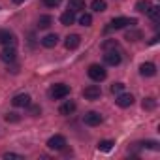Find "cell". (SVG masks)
Listing matches in <instances>:
<instances>
[{"instance_id":"cell-26","label":"cell","mask_w":160,"mask_h":160,"mask_svg":"<svg viewBox=\"0 0 160 160\" xmlns=\"http://www.w3.org/2000/svg\"><path fill=\"white\" fill-rule=\"evenodd\" d=\"M79 25H83V27H91V25H92V15H91V13H83L81 17H79Z\"/></svg>"},{"instance_id":"cell-21","label":"cell","mask_w":160,"mask_h":160,"mask_svg":"<svg viewBox=\"0 0 160 160\" xmlns=\"http://www.w3.org/2000/svg\"><path fill=\"white\" fill-rule=\"evenodd\" d=\"M141 108H143L145 111H152V109L156 108V100H154L152 96H149V98H143V102H141Z\"/></svg>"},{"instance_id":"cell-31","label":"cell","mask_w":160,"mask_h":160,"mask_svg":"<svg viewBox=\"0 0 160 160\" xmlns=\"http://www.w3.org/2000/svg\"><path fill=\"white\" fill-rule=\"evenodd\" d=\"M4 119H6L8 122H19V121H21V117H19L17 113H8V115H6Z\"/></svg>"},{"instance_id":"cell-24","label":"cell","mask_w":160,"mask_h":160,"mask_svg":"<svg viewBox=\"0 0 160 160\" xmlns=\"http://www.w3.org/2000/svg\"><path fill=\"white\" fill-rule=\"evenodd\" d=\"M147 15H149V17L152 19V23L156 25L158 19H160V8H158V6H151V10L147 12Z\"/></svg>"},{"instance_id":"cell-6","label":"cell","mask_w":160,"mask_h":160,"mask_svg":"<svg viewBox=\"0 0 160 160\" xmlns=\"http://www.w3.org/2000/svg\"><path fill=\"white\" fill-rule=\"evenodd\" d=\"M83 96H85L87 100H98V98L102 96L100 85H89V87H85V89H83Z\"/></svg>"},{"instance_id":"cell-4","label":"cell","mask_w":160,"mask_h":160,"mask_svg":"<svg viewBox=\"0 0 160 160\" xmlns=\"http://www.w3.org/2000/svg\"><path fill=\"white\" fill-rule=\"evenodd\" d=\"M47 147L51 151H62L66 147V138L60 136V134H57V136H53V138L47 139Z\"/></svg>"},{"instance_id":"cell-7","label":"cell","mask_w":160,"mask_h":160,"mask_svg":"<svg viewBox=\"0 0 160 160\" xmlns=\"http://www.w3.org/2000/svg\"><path fill=\"white\" fill-rule=\"evenodd\" d=\"M15 58H17L15 45H6L2 51H0V60H4V62H13Z\"/></svg>"},{"instance_id":"cell-29","label":"cell","mask_w":160,"mask_h":160,"mask_svg":"<svg viewBox=\"0 0 160 160\" xmlns=\"http://www.w3.org/2000/svg\"><path fill=\"white\" fill-rule=\"evenodd\" d=\"M42 2H43L45 8H58L62 0H42Z\"/></svg>"},{"instance_id":"cell-20","label":"cell","mask_w":160,"mask_h":160,"mask_svg":"<svg viewBox=\"0 0 160 160\" xmlns=\"http://www.w3.org/2000/svg\"><path fill=\"white\" fill-rule=\"evenodd\" d=\"M53 25V17L51 15H40L38 19V28H49Z\"/></svg>"},{"instance_id":"cell-13","label":"cell","mask_w":160,"mask_h":160,"mask_svg":"<svg viewBox=\"0 0 160 160\" xmlns=\"http://www.w3.org/2000/svg\"><path fill=\"white\" fill-rule=\"evenodd\" d=\"M12 104L15 108H28L30 106V94H17V96H13Z\"/></svg>"},{"instance_id":"cell-17","label":"cell","mask_w":160,"mask_h":160,"mask_svg":"<svg viewBox=\"0 0 160 160\" xmlns=\"http://www.w3.org/2000/svg\"><path fill=\"white\" fill-rule=\"evenodd\" d=\"M68 10H72L73 13L85 12V0H70V2H68Z\"/></svg>"},{"instance_id":"cell-9","label":"cell","mask_w":160,"mask_h":160,"mask_svg":"<svg viewBox=\"0 0 160 160\" xmlns=\"http://www.w3.org/2000/svg\"><path fill=\"white\" fill-rule=\"evenodd\" d=\"M115 104H117L119 108H130V106L134 104V96L128 94V92H121V94H117Z\"/></svg>"},{"instance_id":"cell-33","label":"cell","mask_w":160,"mask_h":160,"mask_svg":"<svg viewBox=\"0 0 160 160\" xmlns=\"http://www.w3.org/2000/svg\"><path fill=\"white\" fill-rule=\"evenodd\" d=\"M25 0H13V4H23Z\"/></svg>"},{"instance_id":"cell-22","label":"cell","mask_w":160,"mask_h":160,"mask_svg":"<svg viewBox=\"0 0 160 160\" xmlns=\"http://www.w3.org/2000/svg\"><path fill=\"white\" fill-rule=\"evenodd\" d=\"M143 38V32L141 30H128L126 32V40L128 42H139Z\"/></svg>"},{"instance_id":"cell-27","label":"cell","mask_w":160,"mask_h":160,"mask_svg":"<svg viewBox=\"0 0 160 160\" xmlns=\"http://www.w3.org/2000/svg\"><path fill=\"white\" fill-rule=\"evenodd\" d=\"M139 145H141V147H145V149H152V151H158V143H156V141H152V139L141 141Z\"/></svg>"},{"instance_id":"cell-5","label":"cell","mask_w":160,"mask_h":160,"mask_svg":"<svg viewBox=\"0 0 160 160\" xmlns=\"http://www.w3.org/2000/svg\"><path fill=\"white\" fill-rule=\"evenodd\" d=\"M102 121H104V117H102L98 111H87V113L83 115V122H85L87 126H98Z\"/></svg>"},{"instance_id":"cell-8","label":"cell","mask_w":160,"mask_h":160,"mask_svg":"<svg viewBox=\"0 0 160 160\" xmlns=\"http://www.w3.org/2000/svg\"><path fill=\"white\" fill-rule=\"evenodd\" d=\"M104 60H106V64H108V66H119V64H121V60H122V57H121V53L115 49V51H106Z\"/></svg>"},{"instance_id":"cell-32","label":"cell","mask_w":160,"mask_h":160,"mask_svg":"<svg viewBox=\"0 0 160 160\" xmlns=\"http://www.w3.org/2000/svg\"><path fill=\"white\" fill-rule=\"evenodd\" d=\"M30 113H32V117H38V113H42V109L36 106V108H32V109H30Z\"/></svg>"},{"instance_id":"cell-2","label":"cell","mask_w":160,"mask_h":160,"mask_svg":"<svg viewBox=\"0 0 160 160\" xmlns=\"http://www.w3.org/2000/svg\"><path fill=\"white\" fill-rule=\"evenodd\" d=\"M70 94V85H66V83H55L51 89H49V96L53 98V100H62V98H66Z\"/></svg>"},{"instance_id":"cell-11","label":"cell","mask_w":160,"mask_h":160,"mask_svg":"<svg viewBox=\"0 0 160 160\" xmlns=\"http://www.w3.org/2000/svg\"><path fill=\"white\" fill-rule=\"evenodd\" d=\"M15 34L10 32V30H0V43H2L4 47L6 45H15Z\"/></svg>"},{"instance_id":"cell-10","label":"cell","mask_w":160,"mask_h":160,"mask_svg":"<svg viewBox=\"0 0 160 160\" xmlns=\"http://www.w3.org/2000/svg\"><path fill=\"white\" fill-rule=\"evenodd\" d=\"M64 45H66V49H70V51L77 49L79 45H81V36H79V34H70V36H66Z\"/></svg>"},{"instance_id":"cell-18","label":"cell","mask_w":160,"mask_h":160,"mask_svg":"<svg viewBox=\"0 0 160 160\" xmlns=\"http://www.w3.org/2000/svg\"><path fill=\"white\" fill-rule=\"evenodd\" d=\"M113 145H115V141H111V139H100V141H98V151L109 152V151L113 149Z\"/></svg>"},{"instance_id":"cell-30","label":"cell","mask_w":160,"mask_h":160,"mask_svg":"<svg viewBox=\"0 0 160 160\" xmlns=\"http://www.w3.org/2000/svg\"><path fill=\"white\" fill-rule=\"evenodd\" d=\"M122 91H124V83H113L111 85V92L113 94H121Z\"/></svg>"},{"instance_id":"cell-14","label":"cell","mask_w":160,"mask_h":160,"mask_svg":"<svg viewBox=\"0 0 160 160\" xmlns=\"http://www.w3.org/2000/svg\"><path fill=\"white\" fill-rule=\"evenodd\" d=\"M75 108H77V106H75V102H72V100H66V102H64V104L58 108V113H60V115H72V113L75 111Z\"/></svg>"},{"instance_id":"cell-15","label":"cell","mask_w":160,"mask_h":160,"mask_svg":"<svg viewBox=\"0 0 160 160\" xmlns=\"http://www.w3.org/2000/svg\"><path fill=\"white\" fill-rule=\"evenodd\" d=\"M60 23H62L64 27H70V25H73V23H75V13H73L72 10H66V12L60 15Z\"/></svg>"},{"instance_id":"cell-3","label":"cell","mask_w":160,"mask_h":160,"mask_svg":"<svg viewBox=\"0 0 160 160\" xmlns=\"http://www.w3.org/2000/svg\"><path fill=\"white\" fill-rule=\"evenodd\" d=\"M138 21L132 17V19H128V17H115L111 23H109V27H108V30H121V28H124V27H134Z\"/></svg>"},{"instance_id":"cell-1","label":"cell","mask_w":160,"mask_h":160,"mask_svg":"<svg viewBox=\"0 0 160 160\" xmlns=\"http://www.w3.org/2000/svg\"><path fill=\"white\" fill-rule=\"evenodd\" d=\"M87 73H89V77L92 79L94 83H100V81H104V79L108 77L106 68H104V66H100V64H91V66H89V70H87Z\"/></svg>"},{"instance_id":"cell-28","label":"cell","mask_w":160,"mask_h":160,"mask_svg":"<svg viewBox=\"0 0 160 160\" xmlns=\"http://www.w3.org/2000/svg\"><path fill=\"white\" fill-rule=\"evenodd\" d=\"M2 158H6V160H25V156L23 154H17V152H4Z\"/></svg>"},{"instance_id":"cell-16","label":"cell","mask_w":160,"mask_h":160,"mask_svg":"<svg viewBox=\"0 0 160 160\" xmlns=\"http://www.w3.org/2000/svg\"><path fill=\"white\" fill-rule=\"evenodd\" d=\"M57 43H58V36H57V34H47V36H43V38H42V45H43V47H47V49L55 47Z\"/></svg>"},{"instance_id":"cell-25","label":"cell","mask_w":160,"mask_h":160,"mask_svg":"<svg viewBox=\"0 0 160 160\" xmlns=\"http://www.w3.org/2000/svg\"><path fill=\"white\" fill-rule=\"evenodd\" d=\"M102 49L104 51H115V49H119V42L117 40H106L102 43Z\"/></svg>"},{"instance_id":"cell-12","label":"cell","mask_w":160,"mask_h":160,"mask_svg":"<svg viewBox=\"0 0 160 160\" xmlns=\"http://www.w3.org/2000/svg\"><path fill=\"white\" fill-rule=\"evenodd\" d=\"M139 73L143 77H152V75H156V66L152 62H143L139 66Z\"/></svg>"},{"instance_id":"cell-19","label":"cell","mask_w":160,"mask_h":160,"mask_svg":"<svg viewBox=\"0 0 160 160\" xmlns=\"http://www.w3.org/2000/svg\"><path fill=\"white\" fill-rule=\"evenodd\" d=\"M151 2H149V0H138V2H136V10L139 12V13H147L149 10H151Z\"/></svg>"},{"instance_id":"cell-23","label":"cell","mask_w":160,"mask_h":160,"mask_svg":"<svg viewBox=\"0 0 160 160\" xmlns=\"http://www.w3.org/2000/svg\"><path fill=\"white\" fill-rule=\"evenodd\" d=\"M91 8L94 10V12H106V8H108V4H106V0H92V4H91Z\"/></svg>"}]
</instances>
